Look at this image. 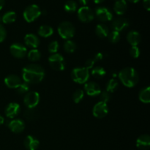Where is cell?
I'll return each mask as SVG.
<instances>
[{"label": "cell", "instance_id": "6da1fadb", "mask_svg": "<svg viewBox=\"0 0 150 150\" xmlns=\"http://www.w3.org/2000/svg\"><path fill=\"white\" fill-rule=\"evenodd\" d=\"M45 70L42 66L38 64H29L22 70V79L29 84H37L43 80Z\"/></svg>", "mask_w": 150, "mask_h": 150}, {"label": "cell", "instance_id": "7a4b0ae2", "mask_svg": "<svg viewBox=\"0 0 150 150\" xmlns=\"http://www.w3.org/2000/svg\"><path fill=\"white\" fill-rule=\"evenodd\" d=\"M118 76L122 83L126 87L133 88L139 83V73L133 67H125L119 73Z\"/></svg>", "mask_w": 150, "mask_h": 150}, {"label": "cell", "instance_id": "3957f363", "mask_svg": "<svg viewBox=\"0 0 150 150\" xmlns=\"http://www.w3.org/2000/svg\"><path fill=\"white\" fill-rule=\"evenodd\" d=\"M89 70L85 67H75L71 72V78L73 81L79 84L86 83L89 81Z\"/></svg>", "mask_w": 150, "mask_h": 150}, {"label": "cell", "instance_id": "277c9868", "mask_svg": "<svg viewBox=\"0 0 150 150\" xmlns=\"http://www.w3.org/2000/svg\"><path fill=\"white\" fill-rule=\"evenodd\" d=\"M58 33L62 38L64 40H70L75 35V26L71 22L63 21L58 26Z\"/></svg>", "mask_w": 150, "mask_h": 150}, {"label": "cell", "instance_id": "5b68a950", "mask_svg": "<svg viewBox=\"0 0 150 150\" xmlns=\"http://www.w3.org/2000/svg\"><path fill=\"white\" fill-rule=\"evenodd\" d=\"M42 14H41L40 8L39 7V6L35 4L27 6L25 8L23 13V18L28 23L35 21Z\"/></svg>", "mask_w": 150, "mask_h": 150}, {"label": "cell", "instance_id": "8992f818", "mask_svg": "<svg viewBox=\"0 0 150 150\" xmlns=\"http://www.w3.org/2000/svg\"><path fill=\"white\" fill-rule=\"evenodd\" d=\"M48 63L52 69L57 71H62L66 67V62L64 57L59 53L53 54L48 57Z\"/></svg>", "mask_w": 150, "mask_h": 150}, {"label": "cell", "instance_id": "52a82bcc", "mask_svg": "<svg viewBox=\"0 0 150 150\" xmlns=\"http://www.w3.org/2000/svg\"><path fill=\"white\" fill-rule=\"evenodd\" d=\"M40 96L38 92H28L23 98V103L28 108H35L39 104Z\"/></svg>", "mask_w": 150, "mask_h": 150}, {"label": "cell", "instance_id": "ba28073f", "mask_svg": "<svg viewBox=\"0 0 150 150\" xmlns=\"http://www.w3.org/2000/svg\"><path fill=\"white\" fill-rule=\"evenodd\" d=\"M78 18L83 23H89L95 18V13L88 6H82L78 10Z\"/></svg>", "mask_w": 150, "mask_h": 150}, {"label": "cell", "instance_id": "9c48e42d", "mask_svg": "<svg viewBox=\"0 0 150 150\" xmlns=\"http://www.w3.org/2000/svg\"><path fill=\"white\" fill-rule=\"evenodd\" d=\"M95 17H96L100 21L107 22L113 20V13L111 10L106 7H98L95 9Z\"/></svg>", "mask_w": 150, "mask_h": 150}, {"label": "cell", "instance_id": "30bf717a", "mask_svg": "<svg viewBox=\"0 0 150 150\" xmlns=\"http://www.w3.org/2000/svg\"><path fill=\"white\" fill-rule=\"evenodd\" d=\"M10 51L12 55L18 59H23L27 55V49L24 45L16 42L10 45Z\"/></svg>", "mask_w": 150, "mask_h": 150}, {"label": "cell", "instance_id": "8fae6325", "mask_svg": "<svg viewBox=\"0 0 150 150\" xmlns=\"http://www.w3.org/2000/svg\"><path fill=\"white\" fill-rule=\"evenodd\" d=\"M108 113V106L105 103L100 101L97 103L93 107L92 114L94 117L98 119L104 118Z\"/></svg>", "mask_w": 150, "mask_h": 150}, {"label": "cell", "instance_id": "7c38bea8", "mask_svg": "<svg viewBox=\"0 0 150 150\" xmlns=\"http://www.w3.org/2000/svg\"><path fill=\"white\" fill-rule=\"evenodd\" d=\"M129 26H130V21L127 18L123 17H119L114 19L111 24V27L113 31L118 32L125 30L127 28L129 27Z\"/></svg>", "mask_w": 150, "mask_h": 150}, {"label": "cell", "instance_id": "4fadbf2b", "mask_svg": "<svg viewBox=\"0 0 150 150\" xmlns=\"http://www.w3.org/2000/svg\"><path fill=\"white\" fill-rule=\"evenodd\" d=\"M84 90L89 96L96 97L102 92L100 86L95 81H87L84 83Z\"/></svg>", "mask_w": 150, "mask_h": 150}, {"label": "cell", "instance_id": "5bb4252c", "mask_svg": "<svg viewBox=\"0 0 150 150\" xmlns=\"http://www.w3.org/2000/svg\"><path fill=\"white\" fill-rule=\"evenodd\" d=\"M8 127L13 133H20L25 129V122L20 119H14L8 123Z\"/></svg>", "mask_w": 150, "mask_h": 150}, {"label": "cell", "instance_id": "9a60e30c", "mask_svg": "<svg viewBox=\"0 0 150 150\" xmlns=\"http://www.w3.org/2000/svg\"><path fill=\"white\" fill-rule=\"evenodd\" d=\"M21 111V106L17 103H10L5 108V115L8 118L13 119L17 117Z\"/></svg>", "mask_w": 150, "mask_h": 150}, {"label": "cell", "instance_id": "2e32d148", "mask_svg": "<svg viewBox=\"0 0 150 150\" xmlns=\"http://www.w3.org/2000/svg\"><path fill=\"white\" fill-rule=\"evenodd\" d=\"M21 83V79L17 75H9L4 79V83L10 89H17Z\"/></svg>", "mask_w": 150, "mask_h": 150}, {"label": "cell", "instance_id": "e0dca14e", "mask_svg": "<svg viewBox=\"0 0 150 150\" xmlns=\"http://www.w3.org/2000/svg\"><path fill=\"white\" fill-rule=\"evenodd\" d=\"M24 42L26 46L32 48V49L37 48L40 45V38L35 34H26L24 37Z\"/></svg>", "mask_w": 150, "mask_h": 150}, {"label": "cell", "instance_id": "ac0fdd59", "mask_svg": "<svg viewBox=\"0 0 150 150\" xmlns=\"http://www.w3.org/2000/svg\"><path fill=\"white\" fill-rule=\"evenodd\" d=\"M23 144L27 150H37L40 146V142L36 137L29 135L25 138Z\"/></svg>", "mask_w": 150, "mask_h": 150}, {"label": "cell", "instance_id": "d6986e66", "mask_svg": "<svg viewBox=\"0 0 150 150\" xmlns=\"http://www.w3.org/2000/svg\"><path fill=\"white\" fill-rule=\"evenodd\" d=\"M136 146L141 150H148L150 147V136L144 134L139 136L136 140Z\"/></svg>", "mask_w": 150, "mask_h": 150}, {"label": "cell", "instance_id": "ffe728a7", "mask_svg": "<svg viewBox=\"0 0 150 150\" xmlns=\"http://www.w3.org/2000/svg\"><path fill=\"white\" fill-rule=\"evenodd\" d=\"M127 40L131 45V46H137L142 40L141 34L137 31H130L127 35Z\"/></svg>", "mask_w": 150, "mask_h": 150}, {"label": "cell", "instance_id": "44dd1931", "mask_svg": "<svg viewBox=\"0 0 150 150\" xmlns=\"http://www.w3.org/2000/svg\"><path fill=\"white\" fill-rule=\"evenodd\" d=\"M127 10V3L126 0H117L114 5V10L119 16H122Z\"/></svg>", "mask_w": 150, "mask_h": 150}, {"label": "cell", "instance_id": "7402d4cb", "mask_svg": "<svg viewBox=\"0 0 150 150\" xmlns=\"http://www.w3.org/2000/svg\"><path fill=\"white\" fill-rule=\"evenodd\" d=\"M95 34L100 38H105L109 34V29L103 23H99L95 28Z\"/></svg>", "mask_w": 150, "mask_h": 150}, {"label": "cell", "instance_id": "603a6c76", "mask_svg": "<svg viewBox=\"0 0 150 150\" xmlns=\"http://www.w3.org/2000/svg\"><path fill=\"white\" fill-rule=\"evenodd\" d=\"M38 35L42 38H49L54 34V29L48 25H42L38 29Z\"/></svg>", "mask_w": 150, "mask_h": 150}, {"label": "cell", "instance_id": "cb8c5ba5", "mask_svg": "<svg viewBox=\"0 0 150 150\" xmlns=\"http://www.w3.org/2000/svg\"><path fill=\"white\" fill-rule=\"evenodd\" d=\"M139 100L144 103H149L150 102V87L146 86L140 91L139 95Z\"/></svg>", "mask_w": 150, "mask_h": 150}, {"label": "cell", "instance_id": "d4e9b609", "mask_svg": "<svg viewBox=\"0 0 150 150\" xmlns=\"http://www.w3.org/2000/svg\"><path fill=\"white\" fill-rule=\"evenodd\" d=\"M25 118L29 121H35L39 118V113L38 110L35 108H28L24 111Z\"/></svg>", "mask_w": 150, "mask_h": 150}, {"label": "cell", "instance_id": "484cf974", "mask_svg": "<svg viewBox=\"0 0 150 150\" xmlns=\"http://www.w3.org/2000/svg\"><path fill=\"white\" fill-rule=\"evenodd\" d=\"M91 74L93 77L96 78V79H100L103 78L104 76L106 75V71H105V68L100 66H98V67H93L92 69V72H91Z\"/></svg>", "mask_w": 150, "mask_h": 150}, {"label": "cell", "instance_id": "4316f807", "mask_svg": "<svg viewBox=\"0 0 150 150\" xmlns=\"http://www.w3.org/2000/svg\"><path fill=\"white\" fill-rule=\"evenodd\" d=\"M63 48H64L65 52L72 54V53H74L76 51V48H77V45H76V43L74 41L71 40H67L64 42Z\"/></svg>", "mask_w": 150, "mask_h": 150}, {"label": "cell", "instance_id": "83f0119b", "mask_svg": "<svg viewBox=\"0 0 150 150\" xmlns=\"http://www.w3.org/2000/svg\"><path fill=\"white\" fill-rule=\"evenodd\" d=\"M1 18L4 23H12L16 20V13L13 11H8L1 16Z\"/></svg>", "mask_w": 150, "mask_h": 150}, {"label": "cell", "instance_id": "f1b7e54d", "mask_svg": "<svg viewBox=\"0 0 150 150\" xmlns=\"http://www.w3.org/2000/svg\"><path fill=\"white\" fill-rule=\"evenodd\" d=\"M119 87V81L116 79L113 78V79H110L106 83V89L105 90L108 91L110 93H113L115 92Z\"/></svg>", "mask_w": 150, "mask_h": 150}, {"label": "cell", "instance_id": "f546056e", "mask_svg": "<svg viewBox=\"0 0 150 150\" xmlns=\"http://www.w3.org/2000/svg\"><path fill=\"white\" fill-rule=\"evenodd\" d=\"M78 8V4L73 0H68L65 2L64 5V9L67 13H73L76 11Z\"/></svg>", "mask_w": 150, "mask_h": 150}, {"label": "cell", "instance_id": "4dcf8cb0", "mask_svg": "<svg viewBox=\"0 0 150 150\" xmlns=\"http://www.w3.org/2000/svg\"><path fill=\"white\" fill-rule=\"evenodd\" d=\"M27 57L31 62H38L40 59L41 54L39 50H38L37 48H34V49L30 50L29 51Z\"/></svg>", "mask_w": 150, "mask_h": 150}, {"label": "cell", "instance_id": "1f68e13d", "mask_svg": "<svg viewBox=\"0 0 150 150\" xmlns=\"http://www.w3.org/2000/svg\"><path fill=\"white\" fill-rule=\"evenodd\" d=\"M107 38H108V40L111 43H117V42L120 41V38H121V35H120V32H116V31H112V32L108 34Z\"/></svg>", "mask_w": 150, "mask_h": 150}, {"label": "cell", "instance_id": "d6a6232c", "mask_svg": "<svg viewBox=\"0 0 150 150\" xmlns=\"http://www.w3.org/2000/svg\"><path fill=\"white\" fill-rule=\"evenodd\" d=\"M83 97H84V92H83V90L79 89L76 91H75V92L73 93V100L76 103H79L83 100Z\"/></svg>", "mask_w": 150, "mask_h": 150}, {"label": "cell", "instance_id": "836d02e7", "mask_svg": "<svg viewBox=\"0 0 150 150\" xmlns=\"http://www.w3.org/2000/svg\"><path fill=\"white\" fill-rule=\"evenodd\" d=\"M17 92L19 95H26L28 92H29V84L26 82H22L20 86L17 88Z\"/></svg>", "mask_w": 150, "mask_h": 150}, {"label": "cell", "instance_id": "e575fe53", "mask_svg": "<svg viewBox=\"0 0 150 150\" xmlns=\"http://www.w3.org/2000/svg\"><path fill=\"white\" fill-rule=\"evenodd\" d=\"M59 48V44L57 40L52 41V42L48 44V50L51 54H56V53L58 52Z\"/></svg>", "mask_w": 150, "mask_h": 150}, {"label": "cell", "instance_id": "d590c367", "mask_svg": "<svg viewBox=\"0 0 150 150\" xmlns=\"http://www.w3.org/2000/svg\"><path fill=\"white\" fill-rule=\"evenodd\" d=\"M111 99V93L108 92V91L105 90L101 92V93L100 94V100L102 102L105 103H107L108 102H109Z\"/></svg>", "mask_w": 150, "mask_h": 150}, {"label": "cell", "instance_id": "8d00e7d4", "mask_svg": "<svg viewBox=\"0 0 150 150\" xmlns=\"http://www.w3.org/2000/svg\"><path fill=\"white\" fill-rule=\"evenodd\" d=\"M130 56H131L133 58H139V56L141 54V51H140V48H139L138 46H131L130 48Z\"/></svg>", "mask_w": 150, "mask_h": 150}, {"label": "cell", "instance_id": "74e56055", "mask_svg": "<svg viewBox=\"0 0 150 150\" xmlns=\"http://www.w3.org/2000/svg\"><path fill=\"white\" fill-rule=\"evenodd\" d=\"M7 37V31L2 24H0V42L4 41Z\"/></svg>", "mask_w": 150, "mask_h": 150}, {"label": "cell", "instance_id": "f35d334b", "mask_svg": "<svg viewBox=\"0 0 150 150\" xmlns=\"http://www.w3.org/2000/svg\"><path fill=\"white\" fill-rule=\"evenodd\" d=\"M95 60L93 59V58L89 59L86 61V63H85V67L88 70H90V69H92L94 67V65H95Z\"/></svg>", "mask_w": 150, "mask_h": 150}, {"label": "cell", "instance_id": "ab89813d", "mask_svg": "<svg viewBox=\"0 0 150 150\" xmlns=\"http://www.w3.org/2000/svg\"><path fill=\"white\" fill-rule=\"evenodd\" d=\"M103 58H104V54H103V53H97V54L95 55V57H94L93 59L95 60V62H96L101 61V60L103 59Z\"/></svg>", "mask_w": 150, "mask_h": 150}, {"label": "cell", "instance_id": "60d3db41", "mask_svg": "<svg viewBox=\"0 0 150 150\" xmlns=\"http://www.w3.org/2000/svg\"><path fill=\"white\" fill-rule=\"evenodd\" d=\"M143 5L147 11L150 10V0H143Z\"/></svg>", "mask_w": 150, "mask_h": 150}, {"label": "cell", "instance_id": "b9f144b4", "mask_svg": "<svg viewBox=\"0 0 150 150\" xmlns=\"http://www.w3.org/2000/svg\"><path fill=\"white\" fill-rule=\"evenodd\" d=\"M79 1L82 6H86L89 3V0H79Z\"/></svg>", "mask_w": 150, "mask_h": 150}, {"label": "cell", "instance_id": "7bdbcfd3", "mask_svg": "<svg viewBox=\"0 0 150 150\" xmlns=\"http://www.w3.org/2000/svg\"><path fill=\"white\" fill-rule=\"evenodd\" d=\"M4 2H5V0H0V10L3 8V7L4 6Z\"/></svg>", "mask_w": 150, "mask_h": 150}, {"label": "cell", "instance_id": "ee69618b", "mask_svg": "<svg viewBox=\"0 0 150 150\" xmlns=\"http://www.w3.org/2000/svg\"><path fill=\"white\" fill-rule=\"evenodd\" d=\"M4 118L1 115H0V125L4 124Z\"/></svg>", "mask_w": 150, "mask_h": 150}, {"label": "cell", "instance_id": "f6af8a7d", "mask_svg": "<svg viewBox=\"0 0 150 150\" xmlns=\"http://www.w3.org/2000/svg\"><path fill=\"white\" fill-rule=\"evenodd\" d=\"M93 1H94V2L96 3V4H100V3L103 2L105 0H93Z\"/></svg>", "mask_w": 150, "mask_h": 150}, {"label": "cell", "instance_id": "bcb514c9", "mask_svg": "<svg viewBox=\"0 0 150 150\" xmlns=\"http://www.w3.org/2000/svg\"><path fill=\"white\" fill-rule=\"evenodd\" d=\"M127 1H128L129 2H131V3H137L139 2L140 0H127Z\"/></svg>", "mask_w": 150, "mask_h": 150}, {"label": "cell", "instance_id": "7dc6e473", "mask_svg": "<svg viewBox=\"0 0 150 150\" xmlns=\"http://www.w3.org/2000/svg\"><path fill=\"white\" fill-rule=\"evenodd\" d=\"M1 22H2V18H1V16H0V24H1Z\"/></svg>", "mask_w": 150, "mask_h": 150}]
</instances>
